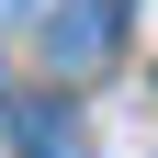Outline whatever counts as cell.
Listing matches in <instances>:
<instances>
[{
	"label": "cell",
	"instance_id": "1",
	"mask_svg": "<svg viewBox=\"0 0 158 158\" xmlns=\"http://www.w3.org/2000/svg\"><path fill=\"white\" fill-rule=\"evenodd\" d=\"M113 45H124V11H113V0H68V11L45 23V56L56 68H102Z\"/></svg>",
	"mask_w": 158,
	"mask_h": 158
},
{
	"label": "cell",
	"instance_id": "2",
	"mask_svg": "<svg viewBox=\"0 0 158 158\" xmlns=\"http://www.w3.org/2000/svg\"><path fill=\"white\" fill-rule=\"evenodd\" d=\"M11 147L23 158H79V113L68 102H11Z\"/></svg>",
	"mask_w": 158,
	"mask_h": 158
},
{
	"label": "cell",
	"instance_id": "3",
	"mask_svg": "<svg viewBox=\"0 0 158 158\" xmlns=\"http://www.w3.org/2000/svg\"><path fill=\"white\" fill-rule=\"evenodd\" d=\"M0 11H34V0H0Z\"/></svg>",
	"mask_w": 158,
	"mask_h": 158
}]
</instances>
